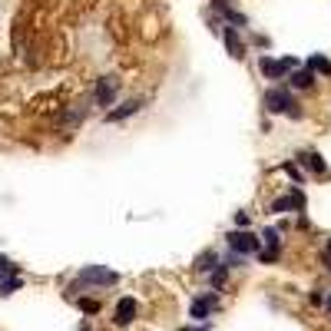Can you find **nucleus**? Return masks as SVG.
I'll list each match as a JSON object with an SVG mask.
<instances>
[{
	"mask_svg": "<svg viewBox=\"0 0 331 331\" xmlns=\"http://www.w3.org/2000/svg\"><path fill=\"white\" fill-rule=\"evenodd\" d=\"M80 281H93V285H109L116 281V272H109L106 265H90V269L80 272Z\"/></svg>",
	"mask_w": 331,
	"mask_h": 331,
	"instance_id": "nucleus-4",
	"label": "nucleus"
},
{
	"mask_svg": "<svg viewBox=\"0 0 331 331\" xmlns=\"http://www.w3.org/2000/svg\"><path fill=\"white\" fill-rule=\"evenodd\" d=\"M116 86H119V83L113 80V76H103V80L96 83V93H93L96 106H109V103H113V96H116Z\"/></svg>",
	"mask_w": 331,
	"mask_h": 331,
	"instance_id": "nucleus-5",
	"label": "nucleus"
},
{
	"mask_svg": "<svg viewBox=\"0 0 331 331\" xmlns=\"http://www.w3.org/2000/svg\"><path fill=\"white\" fill-rule=\"evenodd\" d=\"M17 288H20V278H17V275H10V278L0 281V295H4V298H7V295H13Z\"/></svg>",
	"mask_w": 331,
	"mask_h": 331,
	"instance_id": "nucleus-14",
	"label": "nucleus"
},
{
	"mask_svg": "<svg viewBox=\"0 0 331 331\" xmlns=\"http://www.w3.org/2000/svg\"><path fill=\"white\" fill-rule=\"evenodd\" d=\"M7 272H13V275H17V269L10 265V258H4V255H0V275H7Z\"/></svg>",
	"mask_w": 331,
	"mask_h": 331,
	"instance_id": "nucleus-18",
	"label": "nucleus"
},
{
	"mask_svg": "<svg viewBox=\"0 0 331 331\" xmlns=\"http://www.w3.org/2000/svg\"><path fill=\"white\" fill-rule=\"evenodd\" d=\"M312 83H315L312 70H301V73H295V76H292V86H298V90H308Z\"/></svg>",
	"mask_w": 331,
	"mask_h": 331,
	"instance_id": "nucleus-11",
	"label": "nucleus"
},
{
	"mask_svg": "<svg viewBox=\"0 0 331 331\" xmlns=\"http://www.w3.org/2000/svg\"><path fill=\"white\" fill-rule=\"evenodd\" d=\"M328 308H331V298H328Z\"/></svg>",
	"mask_w": 331,
	"mask_h": 331,
	"instance_id": "nucleus-23",
	"label": "nucleus"
},
{
	"mask_svg": "<svg viewBox=\"0 0 331 331\" xmlns=\"http://www.w3.org/2000/svg\"><path fill=\"white\" fill-rule=\"evenodd\" d=\"M328 258H331V238H328Z\"/></svg>",
	"mask_w": 331,
	"mask_h": 331,
	"instance_id": "nucleus-22",
	"label": "nucleus"
},
{
	"mask_svg": "<svg viewBox=\"0 0 331 331\" xmlns=\"http://www.w3.org/2000/svg\"><path fill=\"white\" fill-rule=\"evenodd\" d=\"M222 281H225V269H222V265H215V275H212V285H215V288H219V285H222Z\"/></svg>",
	"mask_w": 331,
	"mask_h": 331,
	"instance_id": "nucleus-19",
	"label": "nucleus"
},
{
	"mask_svg": "<svg viewBox=\"0 0 331 331\" xmlns=\"http://www.w3.org/2000/svg\"><path fill=\"white\" fill-rule=\"evenodd\" d=\"M288 209H292V199H288V195H285V199H275V202H272V212H288Z\"/></svg>",
	"mask_w": 331,
	"mask_h": 331,
	"instance_id": "nucleus-16",
	"label": "nucleus"
},
{
	"mask_svg": "<svg viewBox=\"0 0 331 331\" xmlns=\"http://www.w3.org/2000/svg\"><path fill=\"white\" fill-rule=\"evenodd\" d=\"M229 245H232V252H238V255H249V252H258V238L252 235V232H232L229 235Z\"/></svg>",
	"mask_w": 331,
	"mask_h": 331,
	"instance_id": "nucleus-3",
	"label": "nucleus"
},
{
	"mask_svg": "<svg viewBox=\"0 0 331 331\" xmlns=\"http://www.w3.org/2000/svg\"><path fill=\"white\" fill-rule=\"evenodd\" d=\"M80 308H83L86 315H96V312H100V305H96V301H90V298H83V301H80Z\"/></svg>",
	"mask_w": 331,
	"mask_h": 331,
	"instance_id": "nucleus-17",
	"label": "nucleus"
},
{
	"mask_svg": "<svg viewBox=\"0 0 331 331\" xmlns=\"http://www.w3.org/2000/svg\"><path fill=\"white\" fill-rule=\"evenodd\" d=\"M225 47H229V56H235V60L245 56V47H242V40H238L235 30H225Z\"/></svg>",
	"mask_w": 331,
	"mask_h": 331,
	"instance_id": "nucleus-8",
	"label": "nucleus"
},
{
	"mask_svg": "<svg viewBox=\"0 0 331 331\" xmlns=\"http://www.w3.org/2000/svg\"><path fill=\"white\" fill-rule=\"evenodd\" d=\"M262 242L269 245V249H278V232H275V229H265V232H262Z\"/></svg>",
	"mask_w": 331,
	"mask_h": 331,
	"instance_id": "nucleus-15",
	"label": "nucleus"
},
{
	"mask_svg": "<svg viewBox=\"0 0 331 331\" xmlns=\"http://www.w3.org/2000/svg\"><path fill=\"white\" fill-rule=\"evenodd\" d=\"M301 159H305V166L312 169V172H325V159H321L318 152H305Z\"/></svg>",
	"mask_w": 331,
	"mask_h": 331,
	"instance_id": "nucleus-12",
	"label": "nucleus"
},
{
	"mask_svg": "<svg viewBox=\"0 0 331 331\" xmlns=\"http://www.w3.org/2000/svg\"><path fill=\"white\" fill-rule=\"evenodd\" d=\"M139 106H143L139 100H126L119 109H109L106 119H109V123H119V119H126V116H133V113H139Z\"/></svg>",
	"mask_w": 331,
	"mask_h": 331,
	"instance_id": "nucleus-7",
	"label": "nucleus"
},
{
	"mask_svg": "<svg viewBox=\"0 0 331 331\" xmlns=\"http://www.w3.org/2000/svg\"><path fill=\"white\" fill-rule=\"evenodd\" d=\"M235 225H238V229H245V225H249V215H245V212H235Z\"/></svg>",
	"mask_w": 331,
	"mask_h": 331,
	"instance_id": "nucleus-21",
	"label": "nucleus"
},
{
	"mask_svg": "<svg viewBox=\"0 0 331 331\" xmlns=\"http://www.w3.org/2000/svg\"><path fill=\"white\" fill-rule=\"evenodd\" d=\"M275 258H278V249H265L262 252V262H275Z\"/></svg>",
	"mask_w": 331,
	"mask_h": 331,
	"instance_id": "nucleus-20",
	"label": "nucleus"
},
{
	"mask_svg": "<svg viewBox=\"0 0 331 331\" xmlns=\"http://www.w3.org/2000/svg\"><path fill=\"white\" fill-rule=\"evenodd\" d=\"M133 318H136V301H133V298H119V305H116V318H113V321H116L119 328H126Z\"/></svg>",
	"mask_w": 331,
	"mask_h": 331,
	"instance_id": "nucleus-6",
	"label": "nucleus"
},
{
	"mask_svg": "<svg viewBox=\"0 0 331 331\" xmlns=\"http://www.w3.org/2000/svg\"><path fill=\"white\" fill-rule=\"evenodd\" d=\"M86 109H90L86 103H80V106H73V109H70V113H67V116H63V119H67L70 126H73V123H83V119H86Z\"/></svg>",
	"mask_w": 331,
	"mask_h": 331,
	"instance_id": "nucleus-13",
	"label": "nucleus"
},
{
	"mask_svg": "<svg viewBox=\"0 0 331 331\" xmlns=\"http://www.w3.org/2000/svg\"><path fill=\"white\" fill-rule=\"evenodd\" d=\"M265 106L272 113H292V116H298V106L292 103V93H288V90H269V93H265Z\"/></svg>",
	"mask_w": 331,
	"mask_h": 331,
	"instance_id": "nucleus-2",
	"label": "nucleus"
},
{
	"mask_svg": "<svg viewBox=\"0 0 331 331\" xmlns=\"http://www.w3.org/2000/svg\"><path fill=\"white\" fill-rule=\"evenodd\" d=\"M258 67H262V73L269 76V80H281V76H285L288 70H295V67H298V60H295V56H281V60L262 56V60H258Z\"/></svg>",
	"mask_w": 331,
	"mask_h": 331,
	"instance_id": "nucleus-1",
	"label": "nucleus"
},
{
	"mask_svg": "<svg viewBox=\"0 0 331 331\" xmlns=\"http://www.w3.org/2000/svg\"><path fill=\"white\" fill-rule=\"evenodd\" d=\"M209 308H212V295H209V298L192 301V318H209Z\"/></svg>",
	"mask_w": 331,
	"mask_h": 331,
	"instance_id": "nucleus-10",
	"label": "nucleus"
},
{
	"mask_svg": "<svg viewBox=\"0 0 331 331\" xmlns=\"http://www.w3.org/2000/svg\"><path fill=\"white\" fill-rule=\"evenodd\" d=\"M308 70H318V73L331 76V60H328V56H321V53H315L312 60H308Z\"/></svg>",
	"mask_w": 331,
	"mask_h": 331,
	"instance_id": "nucleus-9",
	"label": "nucleus"
}]
</instances>
